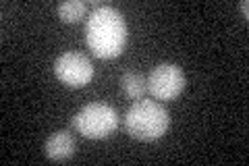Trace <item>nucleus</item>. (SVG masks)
<instances>
[{
    "label": "nucleus",
    "instance_id": "423d86ee",
    "mask_svg": "<svg viewBox=\"0 0 249 166\" xmlns=\"http://www.w3.org/2000/svg\"><path fill=\"white\" fill-rule=\"evenodd\" d=\"M75 148H77L75 135L71 131H65V129L52 133V135L46 139V146H44L46 156H48L50 160H54V162L69 160V158L75 154Z\"/></svg>",
    "mask_w": 249,
    "mask_h": 166
},
{
    "label": "nucleus",
    "instance_id": "20e7f679",
    "mask_svg": "<svg viewBox=\"0 0 249 166\" xmlns=\"http://www.w3.org/2000/svg\"><path fill=\"white\" fill-rule=\"evenodd\" d=\"M145 81H147V92L156 100H175L185 88L183 71L181 67L173 65V62H162V65L154 67Z\"/></svg>",
    "mask_w": 249,
    "mask_h": 166
},
{
    "label": "nucleus",
    "instance_id": "1a4fd4ad",
    "mask_svg": "<svg viewBox=\"0 0 249 166\" xmlns=\"http://www.w3.org/2000/svg\"><path fill=\"white\" fill-rule=\"evenodd\" d=\"M239 9H241V11H243V15H245V17H249V2H247V0H241Z\"/></svg>",
    "mask_w": 249,
    "mask_h": 166
},
{
    "label": "nucleus",
    "instance_id": "0eeeda50",
    "mask_svg": "<svg viewBox=\"0 0 249 166\" xmlns=\"http://www.w3.org/2000/svg\"><path fill=\"white\" fill-rule=\"evenodd\" d=\"M121 88L124 90L129 98L133 100H142L143 93L147 92V81L142 73H135V71H129L121 77Z\"/></svg>",
    "mask_w": 249,
    "mask_h": 166
},
{
    "label": "nucleus",
    "instance_id": "7ed1b4c3",
    "mask_svg": "<svg viewBox=\"0 0 249 166\" xmlns=\"http://www.w3.org/2000/svg\"><path fill=\"white\" fill-rule=\"evenodd\" d=\"M73 127L88 139H102L112 135L119 127V114L112 106L104 102L85 104L73 118Z\"/></svg>",
    "mask_w": 249,
    "mask_h": 166
},
{
    "label": "nucleus",
    "instance_id": "39448f33",
    "mask_svg": "<svg viewBox=\"0 0 249 166\" xmlns=\"http://www.w3.org/2000/svg\"><path fill=\"white\" fill-rule=\"evenodd\" d=\"M54 73L69 88H83L93 77L91 60L79 52H65L54 62Z\"/></svg>",
    "mask_w": 249,
    "mask_h": 166
},
{
    "label": "nucleus",
    "instance_id": "6e6552de",
    "mask_svg": "<svg viewBox=\"0 0 249 166\" xmlns=\"http://www.w3.org/2000/svg\"><path fill=\"white\" fill-rule=\"evenodd\" d=\"M56 15L65 23H77L88 15V4H85L83 0H67V2L58 4Z\"/></svg>",
    "mask_w": 249,
    "mask_h": 166
},
{
    "label": "nucleus",
    "instance_id": "f03ea898",
    "mask_svg": "<svg viewBox=\"0 0 249 166\" xmlns=\"http://www.w3.org/2000/svg\"><path fill=\"white\" fill-rule=\"evenodd\" d=\"M170 127L168 110L156 100H135L124 114V129L131 137L142 141L160 139Z\"/></svg>",
    "mask_w": 249,
    "mask_h": 166
},
{
    "label": "nucleus",
    "instance_id": "f257e3e1",
    "mask_svg": "<svg viewBox=\"0 0 249 166\" xmlns=\"http://www.w3.org/2000/svg\"><path fill=\"white\" fill-rule=\"evenodd\" d=\"M85 42L93 52V56L116 58L127 46L124 17L108 4L93 9L85 21Z\"/></svg>",
    "mask_w": 249,
    "mask_h": 166
}]
</instances>
